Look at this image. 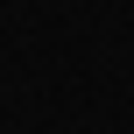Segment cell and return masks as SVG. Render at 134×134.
Segmentation results:
<instances>
[]
</instances>
